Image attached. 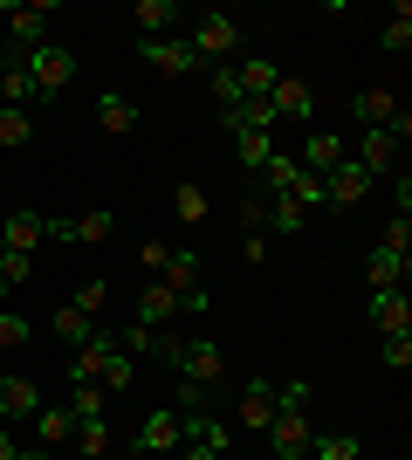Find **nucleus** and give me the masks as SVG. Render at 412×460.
<instances>
[{"instance_id": "nucleus-1", "label": "nucleus", "mask_w": 412, "mask_h": 460, "mask_svg": "<svg viewBox=\"0 0 412 460\" xmlns=\"http://www.w3.org/2000/svg\"><path fill=\"white\" fill-rule=\"evenodd\" d=\"M261 433H268V454H275V460H310V440H316V420H310V378L275 385V420L261 426Z\"/></svg>"}, {"instance_id": "nucleus-2", "label": "nucleus", "mask_w": 412, "mask_h": 460, "mask_svg": "<svg viewBox=\"0 0 412 460\" xmlns=\"http://www.w3.org/2000/svg\"><path fill=\"white\" fill-rule=\"evenodd\" d=\"M406 137H412V111H406V103H399V117L385 124V131H357L351 158L364 165V172H372V186H385V179H392V165H399V145H406Z\"/></svg>"}, {"instance_id": "nucleus-3", "label": "nucleus", "mask_w": 412, "mask_h": 460, "mask_svg": "<svg viewBox=\"0 0 412 460\" xmlns=\"http://www.w3.org/2000/svg\"><path fill=\"white\" fill-rule=\"evenodd\" d=\"M48 21H56V0H7L0 7V41H7V56H28L48 41Z\"/></svg>"}, {"instance_id": "nucleus-4", "label": "nucleus", "mask_w": 412, "mask_h": 460, "mask_svg": "<svg viewBox=\"0 0 412 460\" xmlns=\"http://www.w3.org/2000/svg\"><path fill=\"white\" fill-rule=\"evenodd\" d=\"M193 56L206 62V69H220V62H234V49H241V21L227 14V7H206V14H193Z\"/></svg>"}, {"instance_id": "nucleus-5", "label": "nucleus", "mask_w": 412, "mask_h": 460, "mask_svg": "<svg viewBox=\"0 0 412 460\" xmlns=\"http://www.w3.org/2000/svg\"><path fill=\"white\" fill-rule=\"evenodd\" d=\"M172 378L199 385V392H214V385L227 378V358H220V344H214V337H179V350H172Z\"/></svg>"}, {"instance_id": "nucleus-6", "label": "nucleus", "mask_w": 412, "mask_h": 460, "mask_svg": "<svg viewBox=\"0 0 412 460\" xmlns=\"http://www.w3.org/2000/svg\"><path fill=\"white\" fill-rule=\"evenodd\" d=\"M21 69H28V83L41 90V103H48V96H62L69 83H76V56H69L62 41H41V49H28V56H21Z\"/></svg>"}, {"instance_id": "nucleus-7", "label": "nucleus", "mask_w": 412, "mask_h": 460, "mask_svg": "<svg viewBox=\"0 0 412 460\" xmlns=\"http://www.w3.org/2000/svg\"><path fill=\"white\" fill-rule=\"evenodd\" d=\"M137 56L152 62L158 76H206V62L193 56V41H186V35H158V41H137Z\"/></svg>"}, {"instance_id": "nucleus-8", "label": "nucleus", "mask_w": 412, "mask_h": 460, "mask_svg": "<svg viewBox=\"0 0 412 460\" xmlns=\"http://www.w3.org/2000/svg\"><path fill=\"white\" fill-rule=\"evenodd\" d=\"M323 199H330V207H364V199H372V172L344 152L330 172H323Z\"/></svg>"}, {"instance_id": "nucleus-9", "label": "nucleus", "mask_w": 412, "mask_h": 460, "mask_svg": "<svg viewBox=\"0 0 412 460\" xmlns=\"http://www.w3.org/2000/svg\"><path fill=\"white\" fill-rule=\"evenodd\" d=\"M268 111H275V124H316V90L302 76H282L268 90Z\"/></svg>"}, {"instance_id": "nucleus-10", "label": "nucleus", "mask_w": 412, "mask_h": 460, "mask_svg": "<svg viewBox=\"0 0 412 460\" xmlns=\"http://www.w3.org/2000/svg\"><path fill=\"white\" fill-rule=\"evenodd\" d=\"M35 412H41V385L7 371V378H0V426H28Z\"/></svg>"}, {"instance_id": "nucleus-11", "label": "nucleus", "mask_w": 412, "mask_h": 460, "mask_svg": "<svg viewBox=\"0 0 412 460\" xmlns=\"http://www.w3.org/2000/svg\"><path fill=\"white\" fill-rule=\"evenodd\" d=\"M186 440V420H179L172 405H158V412H145V426H137V454H172V447Z\"/></svg>"}, {"instance_id": "nucleus-12", "label": "nucleus", "mask_w": 412, "mask_h": 460, "mask_svg": "<svg viewBox=\"0 0 412 460\" xmlns=\"http://www.w3.org/2000/svg\"><path fill=\"white\" fill-rule=\"evenodd\" d=\"M372 330L378 337H412V296L406 288H378L372 296Z\"/></svg>"}, {"instance_id": "nucleus-13", "label": "nucleus", "mask_w": 412, "mask_h": 460, "mask_svg": "<svg viewBox=\"0 0 412 460\" xmlns=\"http://www.w3.org/2000/svg\"><path fill=\"white\" fill-rule=\"evenodd\" d=\"M41 241H48V213H7V220H0V248H14V254H35Z\"/></svg>"}, {"instance_id": "nucleus-14", "label": "nucleus", "mask_w": 412, "mask_h": 460, "mask_svg": "<svg viewBox=\"0 0 412 460\" xmlns=\"http://www.w3.org/2000/svg\"><path fill=\"white\" fill-rule=\"evenodd\" d=\"M406 269H412V248H372V261H364V282L378 288H406Z\"/></svg>"}, {"instance_id": "nucleus-15", "label": "nucleus", "mask_w": 412, "mask_h": 460, "mask_svg": "<svg viewBox=\"0 0 412 460\" xmlns=\"http://www.w3.org/2000/svg\"><path fill=\"white\" fill-rule=\"evenodd\" d=\"M392 117H399V96L392 90H357L351 96V124H357V131H385Z\"/></svg>"}, {"instance_id": "nucleus-16", "label": "nucleus", "mask_w": 412, "mask_h": 460, "mask_svg": "<svg viewBox=\"0 0 412 460\" xmlns=\"http://www.w3.org/2000/svg\"><path fill=\"white\" fill-rule=\"evenodd\" d=\"M199 269H206V261H199V248H165V269H158L152 282H165L172 296H186V288H199Z\"/></svg>"}, {"instance_id": "nucleus-17", "label": "nucleus", "mask_w": 412, "mask_h": 460, "mask_svg": "<svg viewBox=\"0 0 412 460\" xmlns=\"http://www.w3.org/2000/svg\"><path fill=\"white\" fill-rule=\"evenodd\" d=\"M131 21H137V41H158V35L179 28V0H137Z\"/></svg>"}, {"instance_id": "nucleus-18", "label": "nucleus", "mask_w": 412, "mask_h": 460, "mask_svg": "<svg viewBox=\"0 0 412 460\" xmlns=\"http://www.w3.org/2000/svg\"><path fill=\"white\" fill-rule=\"evenodd\" d=\"M131 316H137V323H152V330H165V323L179 316V296H172L165 282H145V288H137V309H131Z\"/></svg>"}, {"instance_id": "nucleus-19", "label": "nucleus", "mask_w": 412, "mask_h": 460, "mask_svg": "<svg viewBox=\"0 0 412 460\" xmlns=\"http://www.w3.org/2000/svg\"><path fill=\"white\" fill-rule=\"evenodd\" d=\"M337 158H344V131H310V137H302V158H295V165L323 179V172L337 165Z\"/></svg>"}, {"instance_id": "nucleus-20", "label": "nucleus", "mask_w": 412, "mask_h": 460, "mask_svg": "<svg viewBox=\"0 0 412 460\" xmlns=\"http://www.w3.org/2000/svg\"><path fill=\"white\" fill-rule=\"evenodd\" d=\"M28 426H35V447H69V433H76V412H69V405H41Z\"/></svg>"}, {"instance_id": "nucleus-21", "label": "nucleus", "mask_w": 412, "mask_h": 460, "mask_svg": "<svg viewBox=\"0 0 412 460\" xmlns=\"http://www.w3.org/2000/svg\"><path fill=\"white\" fill-rule=\"evenodd\" d=\"M69 447H76V460H110V420H76V433H69Z\"/></svg>"}, {"instance_id": "nucleus-22", "label": "nucleus", "mask_w": 412, "mask_h": 460, "mask_svg": "<svg viewBox=\"0 0 412 460\" xmlns=\"http://www.w3.org/2000/svg\"><path fill=\"white\" fill-rule=\"evenodd\" d=\"M97 124H103V131H118V137H131L137 131V103H131V96H118V90H103L97 96Z\"/></svg>"}, {"instance_id": "nucleus-23", "label": "nucleus", "mask_w": 412, "mask_h": 460, "mask_svg": "<svg viewBox=\"0 0 412 460\" xmlns=\"http://www.w3.org/2000/svg\"><path fill=\"white\" fill-rule=\"evenodd\" d=\"M227 131H275L268 96H241V103H227Z\"/></svg>"}, {"instance_id": "nucleus-24", "label": "nucleus", "mask_w": 412, "mask_h": 460, "mask_svg": "<svg viewBox=\"0 0 412 460\" xmlns=\"http://www.w3.org/2000/svg\"><path fill=\"white\" fill-rule=\"evenodd\" d=\"M48 323H56V337H62V344H69V350H83V344H90V337H97V316H83L76 303H62L56 316H48Z\"/></svg>"}, {"instance_id": "nucleus-25", "label": "nucleus", "mask_w": 412, "mask_h": 460, "mask_svg": "<svg viewBox=\"0 0 412 460\" xmlns=\"http://www.w3.org/2000/svg\"><path fill=\"white\" fill-rule=\"evenodd\" d=\"M241 420H248V426H268L275 420V385L268 378H248V385H241Z\"/></svg>"}, {"instance_id": "nucleus-26", "label": "nucleus", "mask_w": 412, "mask_h": 460, "mask_svg": "<svg viewBox=\"0 0 412 460\" xmlns=\"http://www.w3.org/2000/svg\"><path fill=\"white\" fill-rule=\"evenodd\" d=\"M234 158L261 179V165L275 158V131H234Z\"/></svg>"}, {"instance_id": "nucleus-27", "label": "nucleus", "mask_w": 412, "mask_h": 460, "mask_svg": "<svg viewBox=\"0 0 412 460\" xmlns=\"http://www.w3.org/2000/svg\"><path fill=\"white\" fill-rule=\"evenodd\" d=\"M0 103H7V111H28V103H41V90H35V83H28V69H21V56L7 62V76H0Z\"/></svg>"}, {"instance_id": "nucleus-28", "label": "nucleus", "mask_w": 412, "mask_h": 460, "mask_svg": "<svg viewBox=\"0 0 412 460\" xmlns=\"http://www.w3.org/2000/svg\"><path fill=\"white\" fill-rule=\"evenodd\" d=\"M234 76H241V96H268L275 83H282V69H275L268 56H248V62L234 69Z\"/></svg>"}, {"instance_id": "nucleus-29", "label": "nucleus", "mask_w": 412, "mask_h": 460, "mask_svg": "<svg viewBox=\"0 0 412 460\" xmlns=\"http://www.w3.org/2000/svg\"><path fill=\"white\" fill-rule=\"evenodd\" d=\"M378 49H385V56H406V49H412V7H406V0H399L392 21L378 28Z\"/></svg>"}, {"instance_id": "nucleus-30", "label": "nucleus", "mask_w": 412, "mask_h": 460, "mask_svg": "<svg viewBox=\"0 0 412 460\" xmlns=\"http://www.w3.org/2000/svg\"><path fill=\"white\" fill-rule=\"evenodd\" d=\"M131 378H137V365L124 358V350H110V358H103V371H97L103 399H124V392H131Z\"/></svg>"}, {"instance_id": "nucleus-31", "label": "nucleus", "mask_w": 412, "mask_h": 460, "mask_svg": "<svg viewBox=\"0 0 412 460\" xmlns=\"http://www.w3.org/2000/svg\"><path fill=\"white\" fill-rule=\"evenodd\" d=\"M118 234V213H83V220H69V241H83V248H97V241H110Z\"/></svg>"}, {"instance_id": "nucleus-32", "label": "nucleus", "mask_w": 412, "mask_h": 460, "mask_svg": "<svg viewBox=\"0 0 412 460\" xmlns=\"http://www.w3.org/2000/svg\"><path fill=\"white\" fill-rule=\"evenodd\" d=\"M357 454H364L357 433H316L310 440V460H357Z\"/></svg>"}, {"instance_id": "nucleus-33", "label": "nucleus", "mask_w": 412, "mask_h": 460, "mask_svg": "<svg viewBox=\"0 0 412 460\" xmlns=\"http://www.w3.org/2000/svg\"><path fill=\"white\" fill-rule=\"evenodd\" d=\"M28 137H35V117H28V111H7V103H0V152H21Z\"/></svg>"}, {"instance_id": "nucleus-34", "label": "nucleus", "mask_w": 412, "mask_h": 460, "mask_svg": "<svg viewBox=\"0 0 412 460\" xmlns=\"http://www.w3.org/2000/svg\"><path fill=\"white\" fill-rule=\"evenodd\" d=\"M69 412H76V420H103V412H110L103 385H69Z\"/></svg>"}, {"instance_id": "nucleus-35", "label": "nucleus", "mask_w": 412, "mask_h": 460, "mask_svg": "<svg viewBox=\"0 0 412 460\" xmlns=\"http://www.w3.org/2000/svg\"><path fill=\"white\" fill-rule=\"evenodd\" d=\"M261 227H275V234H302V227H310V213L295 207V199H268V220H261Z\"/></svg>"}, {"instance_id": "nucleus-36", "label": "nucleus", "mask_w": 412, "mask_h": 460, "mask_svg": "<svg viewBox=\"0 0 412 460\" xmlns=\"http://www.w3.org/2000/svg\"><path fill=\"white\" fill-rule=\"evenodd\" d=\"M118 350H165V330H152V323H137V316H131V323L118 330Z\"/></svg>"}, {"instance_id": "nucleus-37", "label": "nucleus", "mask_w": 412, "mask_h": 460, "mask_svg": "<svg viewBox=\"0 0 412 460\" xmlns=\"http://www.w3.org/2000/svg\"><path fill=\"white\" fill-rule=\"evenodd\" d=\"M179 220H186V227H206V220H214V199L199 186H179Z\"/></svg>"}, {"instance_id": "nucleus-38", "label": "nucleus", "mask_w": 412, "mask_h": 460, "mask_svg": "<svg viewBox=\"0 0 412 460\" xmlns=\"http://www.w3.org/2000/svg\"><path fill=\"white\" fill-rule=\"evenodd\" d=\"M69 303H76L83 316H103V309H110V282H103V275H90V282H83L76 296H69Z\"/></svg>"}, {"instance_id": "nucleus-39", "label": "nucleus", "mask_w": 412, "mask_h": 460, "mask_svg": "<svg viewBox=\"0 0 412 460\" xmlns=\"http://www.w3.org/2000/svg\"><path fill=\"white\" fill-rule=\"evenodd\" d=\"M28 337H35V323H28L21 309H0V350H21Z\"/></svg>"}, {"instance_id": "nucleus-40", "label": "nucleus", "mask_w": 412, "mask_h": 460, "mask_svg": "<svg viewBox=\"0 0 412 460\" xmlns=\"http://www.w3.org/2000/svg\"><path fill=\"white\" fill-rule=\"evenodd\" d=\"M206 90L220 96V111H227V103H241V76H234V62H220V69H206Z\"/></svg>"}, {"instance_id": "nucleus-41", "label": "nucleus", "mask_w": 412, "mask_h": 460, "mask_svg": "<svg viewBox=\"0 0 412 460\" xmlns=\"http://www.w3.org/2000/svg\"><path fill=\"white\" fill-rule=\"evenodd\" d=\"M28 275H35V254H14V248H0V282H7V288H21Z\"/></svg>"}, {"instance_id": "nucleus-42", "label": "nucleus", "mask_w": 412, "mask_h": 460, "mask_svg": "<svg viewBox=\"0 0 412 460\" xmlns=\"http://www.w3.org/2000/svg\"><path fill=\"white\" fill-rule=\"evenodd\" d=\"M378 365H385V371H406L412 365V337H378Z\"/></svg>"}, {"instance_id": "nucleus-43", "label": "nucleus", "mask_w": 412, "mask_h": 460, "mask_svg": "<svg viewBox=\"0 0 412 460\" xmlns=\"http://www.w3.org/2000/svg\"><path fill=\"white\" fill-rule=\"evenodd\" d=\"M241 261H248V269H261V261H268V234H248V241H241Z\"/></svg>"}, {"instance_id": "nucleus-44", "label": "nucleus", "mask_w": 412, "mask_h": 460, "mask_svg": "<svg viewBox=\"0 0 412 460\" xmlns=\"http://www.w3.org/2000/svg\"><path fill=\"white\" fill-rule=\"evenodd\" d=\"M392 213H399V220H412V179H399V186H392Z\"/></svg>"}, {"instance_id": "nucleus-45", "label": "nucleus", "mask_w": 412, "mask_h": 460, "mask_svg": "<svg viewBox=\"0 0 412 460\" xmlns=\"http://www.w3.org/2000/svg\"><path fill=\"white\" fill-rule=\"evenodd\" d=\"M137 261H145V269L158 275V269H165V241H145V248H137Z\"/></svg>"}, {"instance_id": "nucleus-46", "label": "nucleus", "mask_w": 412, "mask_h": 460, "mask_svg": "<svg viewBox=\"0 0 412 460\" xmlns=\"http://www.w3.org/2000/svg\"><path fill=\"white\" fill-rule=\"evenodd\" d=\"M14 460H56V454H48V447H21Z\"/></svg>"}, {"instance_id": "nucleus-47", "label": "nucleus", "mask_w": 412, "mask_h": 460, "mask_svg": "<svg viewBox=\"0 0 412 460\" xmlns=\"http://www.w3.org/2000/svg\"><path fill=\"white\" fill-rule=\"evenodd\" d=\"M7 62H14V56H7V41H0V76H7Z\"/></svg>"}, {"instance_id": "nucleus-48", "label": "nucleus", "mask_w": 412, "mask_h": 460, "mask_svg": "<svg viewBox=\"0 0 412 460\" xmlns=\"http://www.w3.org/2000/svg\"><path fill=\"white\" fill-rule=\"evenodd\" d=\"M0 296H14V288H7V282H0Z\"/></svg>"}]
</instances>
